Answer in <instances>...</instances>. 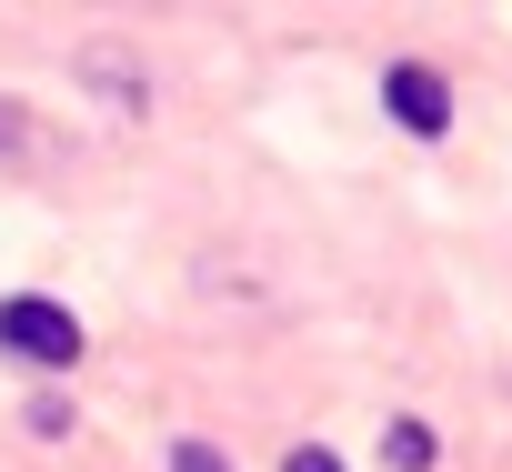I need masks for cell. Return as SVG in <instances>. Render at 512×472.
<instances>
[{"label":"cell","mask_w":512,"mask_h":472,"mask_svg":"<svg viewBox=\"0 0 512 472\" xmlns=\"http://www.w3.org/2000/svg\"><path fill=\"white\" fill-rule=\"evenodd\" d=\"M382 101H392V121L422 131V141L452 131V91H442V71H422V61H392V71H382Z\"/></svg>","instance_id":"2"},{"label":"cell","mask_w":512,"mask_h":472,"mask_svg":"<svg viewBox=\"0 0 512 472\" xmlns=\"http://www.w3.org/2000/svg\"><path fill=\"white\" fill-rule=\"evenodd\" d=\"M382 462H392V472H432V432H422V422H392V432H382Z\"/></svg>","instance_id":"3"},{"label":"cell","mask_w":512,"mask_h":472,"mask_svg":"<svg viewBox=\"0 0 512 472\" xmlns=\"http://www.w3.org/2000/svg\"><path fill=\"white\" fill-rule=\"evenodd\" d=\"M0 352H21V362H41V372H61V362H81V322H71L61 302H41V292H21V302H0Z\"/></svg>","instance_id":"1"},{"label":"cell","mask_w":512,"mask_h":472,"mask_svg":"<svg viewBox=\"0 0 512 472\" xmlns=\"http://www.w3.org/2000/svg\"><path fill=\"white\" fill-rule=\"evenodd\" d=\"M21 422H31V432H41V442H61V432H71V402H51V392H41V402H31V412H21Z\"/></svg>","instance_id":"4"},{"label":"cell","mask_w":512,"mask_h":472,"mask_svg":"<svg viewBox=\"0 0 512 472\" xmlns=\"http://www.w3.org/2000/svg\"><path fill=\"white\" fill-rule=\"evenodd\" d=\"M171 472H231V452H211V442H171Z\"/></svg>","instance_id":"5"},{"label":"cell","mask_w":512,"mask_h":472,"mask_svg":"<svg viewBox=\"0 0 512 472\" xmlns=\"http://www.w3.org/2000/svg\"><path fill=\"white\" fill-rule=\"evenodd\" d=\"M282 472H342V462H332V452H322V442H302V452H292V462H282Z\"/></svg>","instance_id":"6"}]
</instances>
